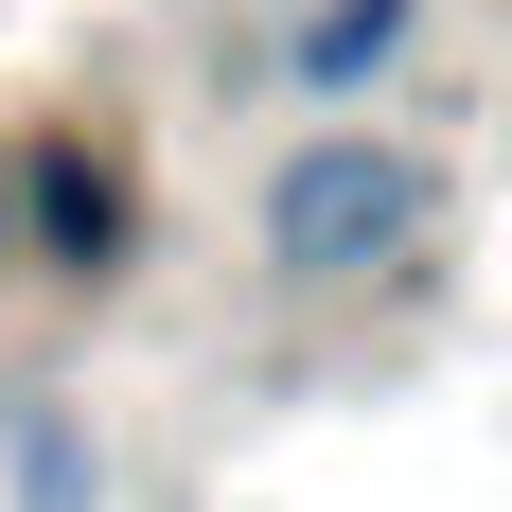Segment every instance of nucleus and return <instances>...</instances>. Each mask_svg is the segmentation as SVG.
I'll return each instance as SVG.
<instances>
[{
	"label": "nucleus",
	"mask_w": 512,
	"mask_h": 512,
	"mask_svg": "<svg viewBox=\"0 0 512 512\" xmlns=\"http://www.w3.org/2000/svg\"><path fill=\"white\" fill-rule=\"evenodd\" d=\"M265 230H283L301 283H354V265H389V248L424 230V159H389V142H301L283 195H265Z\"/></svg>",
	"instance_id": "obj_1"
},
{
	"label": "nucleus",
	"mask_w": 512,
	"mask_h": 512,
	"mask_svg": "<svg viewBox=\"0 0 512 512\" xmlns=\"http://www.w3.org/2000/svg\"><path fill=\"white\" fill-rule=\"evenodd\" d=\"M36 230L71 265H106V248H124V177H106V159H36Z\"/></svg>",
	"instance_id": "obj_2"
},
{
	"label": "nucleus",
	"mask_w": 512,
	"mask_h": 512,
	"mask_svg": "<svg viewBox=\"0 0 512 512\" xmlns=\"http://www.w3.org/2000/svg\"><path fill=\"white\" fill-rule=\"evenodd\" d=\"M389 36H407V0H336V18L301 36V71H318V89H354V71H371Z\"/></svg>",
	"instance_id": "obj_3"
}]
</instances>
